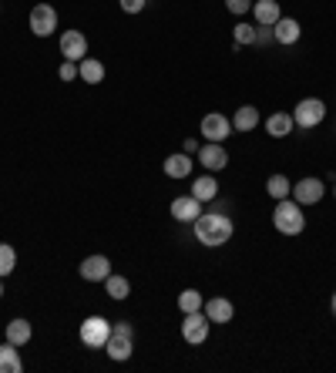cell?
Returning <instances> with one entry per match:
<instances>
[{
    "label": "cell",
    "instance_id": "cell-1",
    "mask_svg": "<svg viewBox=\"0 0 336 373\" xmlns=\"http://www.w3.org/2000/svg\"><path fill=\"white\" fill-rule=\"evenodd\" d=\"M232 233H235V225H232V218L222 216V212H202V216L195 218V239L209 249L226 246L232 239Z\"/></svg>",
    "mask_w": 336,
    "mask_h": 373
},
{
    "label": "cell",
    "instance_id": "cell-2",
    "mask_svg": "<svg viewBox=\"0 0 336 373\" xmlns=\"http://www.w3.org/2000/svg\"><path fill=\"white\" fill-rule=\"evenodd\" d=\"M273 225L279 229L283 235H299L306 229V216H303V205L296 199H279L276 202V212H273Z\"/></svg>",
    "mask_w": 336,
    "mask_h": 373
},
{
    "label": "cell",
    "instance_id": "cell-3",
    "mask_svg": "<svg viewBox=\"0 0 336 373\" xmlns=\"http://www.w3.org/2000/svg\"><path fill=\"white\" fill-rule=\"evenodd\" d=\"M108 336H111V323H108L105 316H88V320L81 323V343H84V346L105 350Z\"/></svg>",
    "mask_w": 336,
    "mask_h": 373
},
{
    "label": "cell",
    "instance_id": "cell-4",
    "mask_svg": "<svg viewBox=\"0 0 336 373\" xmlns=\"http://www.w3.org/2000/svg\"><path fill=\"white\" fill-rule=\"evenodd\" d=\"M323 118H326V105L320 98H303L292 111V122L299 128H316V124H323Z\"/></svg>",
    "mask_w": 336,
    "mask_h": 373
},
{
    "label": "cell",
    "instance_id": "cell-5",
    "mask_svg": "<svg viewBox=\"0 0 336 373\" xmlns=\"http://www.w3.org/2000/svg\"><path fill=\"white\" fill-rule=\"evenodd\" d=\"M209 316L205 313H185V320H182V336L185 343H192V346H199V343H205V336H209Z\"/></svg>",
    "mask_w": 336,
    "mask_h": 373
},
{
    "label": "cell",
    "instance_id": "cell-6",
    "mask_svg": "<svg viewBox=\"0 0 336 373\" xmlns=\"http://www.w3.org/2000/svg\"><path fill=\"white\" fill-rule=\"evenodd\" d=\"M31 31L34 37H51L58 31V11L51 4H37L31 11Z\"/></svg>",
    "mask_w": 336,
    "mask_h": 373
},
{
    "label": "cell",
    "instance_id": "cell-7",
    "mask_svg": "<svg viewBox=\"0 0 336 373\" xmlns=\"http://www.w3.org/2000/svg\"><path fill=\"white\" fill-rule=\"evenodd\" d=\"M323 195H326V185H323V178H316V175L299 178L292 185V199L299 205H316V202H323Z\"/></svg>",
    "mask_w": 336,
    "mask_h": 373
},
{
    "label": "cell",
    "instance_id": "cell-8",
    "mask_svg": "<svg viewBox=\"0 0 336 373\" xmlns=\"http://www.w3.org/2000/svg\"><path fill=\"white\" fill-rule=\"evenodd\" d=\"M202 135H205V141H226L232 135V122L219 111H209L202 118Z\"/></svg>",
    "mask_w": 336,
    "mask_h": 373
},
{
    "label": "cell",
    "instance_id": "cell-9",
    "mask_svg": "<svg viewBox=\"0 0 336 373\" xmlns=\"http://www.w3.org/2000/svg\"><path fill=\"white\" fill-rule=\"evenodd\" d=\"M61 54H64V61H84L88 58V37L81 31H64L61 34Z\"/></svg>",
    "mask_w": 336,
    "mask_h": 373
},
{
    "label": "cell",
    "instance_id": "cell-10",
    "mask_svg": "<svg viewBox=\"0 0 336 373\" xmlns=\"http://www.w3.org/2000/svg\"><path fill=\"white\" fill-rule=\"evenodd\" d=\"M199 162L209 171H222L229 165V152L222 148V141H205V145H199Z\"/></svg>",
    "mask_w": 336,
    "mask_h": 373
},
{
    "label": "cell",
    "instance_id": "cell-11",
    "mask_svg": "<svg viewBox=\"0 0 336 373\" xmlns=\"http://www.w3.org/2000/svg\"><path fill=\"white\" fill-rule=\"evenodd\" d=\"M77 273H81L84 282H105L111 276V263H108V256H88Z\"/></svg>",
    "mask_w": 336,
    "mask_h": 373
},
{
    "label": "cell",
    "instance_id": "cell-12",
    "mask_svg": "<svg viewBox=\"0 0 336 373\" xmlns=\"http://www.w3.org/2000/svg\"><path fill=\"white\" fill-rule=\"evenodd\" d=\"M199 216H202V202L192 195V192L172 199V218H179V222H195Z\"/></svg>",
    "mask_w": 336,
    "mask_h": 373
},
{
    "label": "cell",
    "instance_id": "cell-13",
    "mask_svg": "<svg viewBox=\"0 0 336 373\" xmlns=\"http://www.w3.org/2000/svg\"><path fill=\"white\" fill-rule=\"evenodd\" d=\"M131 350H135V343H131V333H115L111 329V336H108L105 343V353L111 360H118V363H124V360L131 357Z\"/></svg>",
    "mask_w": 336,
    "mask_h": 373
},
{
    "label": "cell",
    "instance_id": "cell-14",
    "mask_svg": "<svg viewBox=\"0 0 336 373\" xmlns=\"http://www.w3.org/2000/svg\"><path fill=\"white\" fill-rule=\"evenodd\" d=\"M273 34H276V44L292 47L299 37H303V27H299V20H292V17H279L273 24Z\"/></svg>",
    "mask_w": 336,
    "mask_h": 373
},
{
    "label": "cell",
    "instance_id": "cell-15",
    "mask_svg": "<svg viewBox=\"0 0 336 373\" xmlns=\"http://www.w3.org/2000/svg\"><path fill=\"white\" fill-rule=\"evenodd\" d=\"M202 313L209 316V323H232V316H235V306H232L226 296H215V299H209V303L202 306Z\"/></svg>",
    "mask_w": 336,
    "mask_h": 373
},
{
    "label": "cell",
    "instance_id": "cell-16",
    "mask_svg": "<svg viewBox=\"0 0 336 373\" xmlns=\"http://www.w3.org/2000/svg\"><path fill=\"white\" fill-rule=\"evenodd\" d=\"M252 17H256V24H259V27H273L276 20L283 17L279 0H252Z\"/></svg>",
    "mask_w": 336,
    "mask_h": 373
},
{
    "label": "cell",
    "instance_id": "cell-17",
    "mask_svg": "<svg viewBox=\"0 0 336 373\" xmlns=\"http://www.w3.org/2000/svg\"><path fill=\"white\" fill-rule=\"evenodd\" d=\"M162 169H165L168 178H188V175H192V169H195V162H192V155L179 152V155H168Z\"/></svg>",
    "mask_w": 336,
    "mask_h": 373
},
{
    "label": "cell",
    "instance_id": "cell-18",
    "mask_svg": "<svg viewBox=\"0 0 336 373\" xmlns=\"http://www.w3.org/2000/svg\"><path fill=\"white\" fill-rule=\"evenodd\" d=\"M292 114H286V111H276V114H269V118H266V131H269V135H273V138H286V135H290L292 131Z\"/></svg>",
    "mask_w": 336,
    "mask_h": 373
},
{
    "label": "cell",
    "instance_id": "cell-19",
    "mask_svg": "<svg viewBox=\"0 0 336 373\" xmlns=\"http://www.w3.org/2000/svg\"><path fill=\"white\" fill-rule=\"evenodd\" d=\"M256 124H259V108H252V105H243V108L235 111V118H232V128L243 131V135H249Z\"/></svg>",
    "mask_w": 336,
    "mask_h": 373
},
{
    "label": "cell",
    "instance_id": "cell-20",
    "mask_svg": "<svg viewBox=\"0 0 336 373\" xmlns=\"http://www.w3.org/2000/svg\"><path fill=\"white\" fill-rule=\"evenodd\" d=\"M77 78L88 81V84H101L105 81V64L94 61V58H84V61L77 64Z\"/></svg>",
    "mask_w": 336,
    "mask_h": 373
},
{
    "label": "cell",
    "instance_id": "cell-21",
    "mask_svg": "<svg viewBox=\"0 0 336 373\" xmlns=\"http://www.w3.org/2000/svg\"><path fill=\"white\" fill-rule=\"evenodd\" d=\"M24 363H20V353H17L14 343H4L0 346V373H20Z\"/></svg>",
    "mask_w": 336,
    "mask_h": 373
},
{
    "label": "cell",
    "instance_id": "cell-22",
    "mask_svg": "<svg viewBox=\"0 0 336 373\" xmlns=\"http://www.w3.org/2000/svg\"><path fill=\"white\" fill-rule=\"evenodd\" d=\"M192 195L199 202H212L215 195H219V182H215L212 175H202V178H195V185H192Z\"/></svg>",
    "mask_w": 336,
    "mask_h": 373
},
{
    "label": "cell",
    "instance_id": "cell-23",
    "mask_svg": "<svg viewBox=\"0 0 336 373\" xmlns=\"http://www.w3.org/2000/svg\"><path fill=\"white\" fill-rule=\"evenodd\" d=\"M7 343H14V346L31 343V323L27 320H11L7 323Z\"/></svg>",
    "mask_w": 336,
    "mask_h": 373
},
{
    "label": "cell",
    "instance_id": "cell-24",
    "mask_svg": "<svg viewBox=\"0 0 336 373\" xmlns=\"http://www.w3.org/2000/svg\"><path fill=\"white\" fill-rule=\"evenodd\" d=\"M266 192H269L276 202H279V199H290L292 185H290V178H286V175H279V171H276V175H269V178H266Z\"/></svg>",
    "mask_w": 336,
    "mask_h": 373
},
{
    "label": "cell",
    "instance_id": "cell-25",
    "mask_svg": "<svg viewBox=\"0 0 336 373\" xmlns=\"http://www.w3.org/2000/svg\"><path fill=\"white\" fill-rule=\"evenodd\" d=\"M105 289L115 303H122V299H128V293H131V282L124 280V276H115V273H111V276L105 280Z\"/></svg>",
    "mask_w": 336,
    "mask_h": 373
},
{
    "label": "cell",
    "instance_id": "cell-26",
    "mask_svg": "<svg viewBox=\"0 0 336 373\" xmlns=\"http://www.w3.org/2000/svg\"><path fill=\"white\" fill-rule=\"evenodd\" d=\"M202 306H205V299H202L199 289H185V293L179 296V310L182 313H199Z\"/></svg>",
    "mask_w": 336,
    "mask_h": 373
},
{
    "label": "cell",
    "instance_id": "cell-27",
    "mask_svg": "<svg viewBox=\"0 0 336 373\" xmlns=\"http://www.w3.org/2000/svg\"><path fill=\"white\" fill-rule=\"evenodd\" d=\"M14 266H17V252H14V246L0 242V280H7V276L14 273Z\"/></svg>",
    "mask_w": 336,
    "mask_h": 373
},
{
    "label": "cell",
    "instance_id": "cell-28",
    "mask_svg": "<svg viewBox=\"0 0 336 373\" xmlns=\"http://www.w3.org/2000/svg\"><path fill=\"white\" fill-rule=\"evenodd\" d=\"M245 44H256V27L235 24V47H245Z\"/></svg>",
    "mask_w": 336,
    "mask_h": 373
},
{
    "label": "cell",
    "instance_id": "cell-29",
    "mask_svg": "<svg viewBox=\"0 0 336 373\" xmlns=\"http://www.w3.org/2000/svg\"><path fill=\"white\" fill-rule=\"evenodd\" d=\"M58 78H61V81H75L77 78V61H64L61 67H58Z\"/></svg>",
    "mask_w": 336,
    "mask_h": 373
},
{
    "label": "cell",
    "instance_id": "cell-30",
    "mask_svg": "<svg viewBox=\"0 0 336 373\" xmlns=\"http://www.w3.org/2000/svg\"><path fill=\"white\" fill-rule=\"evenodd\" d=\"M226 7H229L232 14H249L252 11V0H226Z\"/></svg>",
    "mask_w": 336,
    "mask_h": 373
},
{
    "label": "cell",
    "instance_id": "cell-31",
    "mask_svg": "<svg viewBox=\"0 0 336 373\" xmlns=\"http://www.w3.org/2000/svg\"><path fill=\"white\" fill-rule=\"evenodd\" d=\"M118 4H122L124 14H141L145 11V0H118Z\"/></svg>",
    "mask_w": 336,
    "mask_h": 373
},
{
    "label": "cell",
    "instance_id": "cell-32",
    "mask_svg": "<svg viewBox=\"0 0 336 373\" xmlns=\"http://www.w3.org/2000/svg\"><path fill=\"white\" fill-rule=\"evenodd\" d=\"M269 41H276L273 27H259V31H256V44H269Z\"/></svg>",
    "mask_w": 336,
    "mask_h": 373
},
{
    "label": "cell",
    "instance_id": "cell-33",
    "mask_svg": "<svg viewBox=\"0 0 336 373\" xmlns=\"http://www.w3.org/2000/svg\"><path fill=\"white\" fill-rule=\"evenodd\" d=\"M182 152H185V155H192V152H195V155H199V141H195V138H185Z\"/></svg>",
    "mask_w": 336,
    "mask_h": 373
},
{
    "label": "cell",
    "instance_id": "cell-34",
    "mask_svg": "<svg viewBox=\"0 0 336 373\" xmlns=\"http://www.w3.org/2000/svg\"><path fill=\"white\" fill-rule=\"evenodd\" d=\"M0 296H4V280H0Z\"/></svg>",
    "mask_w": 336,
    "mask_h": 373
},
{
    "label": "cell",
    "instance_id": "cell-35",
    "mask_svg": "<svg viewBox=\"0 0 336 373\" xmlns=\"http://www.w3.org/2000/svg\"><path fill=\"white\" fill-rule=\"evenodd\" d=\"M333 313H336V296H333Z\"/></svg>",
    "mask_w": 336,
    "mask_h": 373
},
{
    "label": "cell",
    "instance_id": "cell-36",
    "mask_svg": "<svg viewBox=\"0 0 336 373\" xmlns=\"http://www.w3.org/2000/svg\"><path fill=\"white\" fill-rule=\"evenodd\" d=\"M333 195H336V188H333Z\"/></svg>",
    "mask_w": 336,
    "mask_h": 373
}]
</instances>
